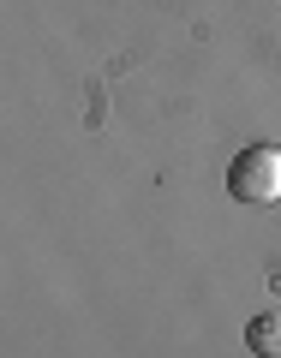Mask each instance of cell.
<instances>
[{
  "label": "cell",
  "instance_id": "obj_1",
  "mask_svg": "<svg viewBox=\"0 0 281 358\" xmlns=\"http://www.w3.org/2000/svg\"><path fill=\"white\" fill-rule=\"evenodd\" d=\"M228 192L240 203H281V150L275 143H252L228 162Z\"/></svg>",
  "mask_w": 281,
  "mask_h": 358
},
{
  "label": "cell",
  "instance_id": "obj_2",
  "mask_svg": "<svg viewBox=\"0 0 281 358\" xmlns=\"http://www.w3.org/2000/svg\"><path fill=\"white\" fill-rule=\"evenodd\" d=\"M245 346L257 358H281V310H263V317L245 322Z\"/></svg>",
  "mask_w": 281,
  "mask_h": 358
}]
</instances>
